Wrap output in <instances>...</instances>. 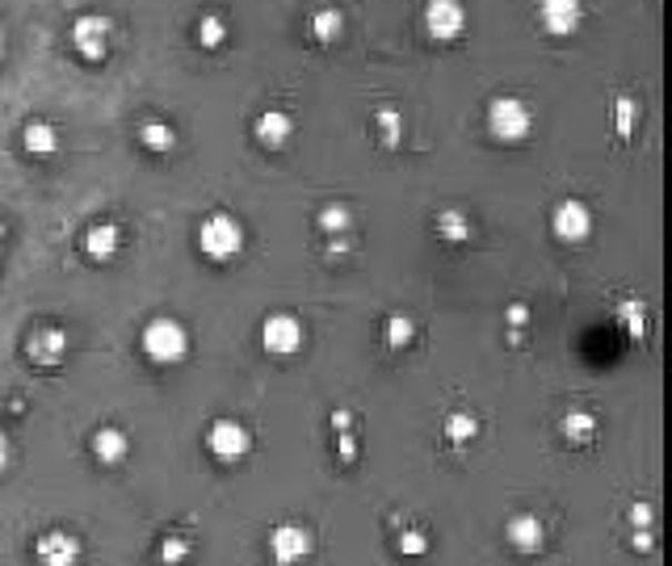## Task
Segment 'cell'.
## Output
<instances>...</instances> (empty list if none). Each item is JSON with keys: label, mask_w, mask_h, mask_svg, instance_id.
Segmentation results:
<instances>
[{"label": "cell", "mask_w": 672, "mask_h": 566, "mask_svg": "<svg viewBox=\"0 0 672 566\" xmlns=\"http://www.w3.org/2000/svg\"><path fill=\"white\" fill-rule=\"evenodd\" d=\"M269 554H273V563H299V558H308L311 554V533L299 525H278L269 533Z\"/></svg>", "instance_id": "obj_10"}, {"label": "cell", "mask_w": 672, "mask_h": 566, "mask_svg": "<svg viewBox=\"0 0 672 566\" xmlns=\"http://www.w3.org/2000/svg\"><path fill=\"white\" fill-rule=\"evenodd\" d=\"M433 226H438V235H442V240H450V244L471 240V219H467V214H459V210H442Z\"/></svg>", "instance_id": "obj_21"}, {"label": "cell", "mask_w": 672, "mask_h": 566, "mask_svg": "<svg viewBox=\"0 0 672 566\" xmlns=\"http://www.w3.org/2000/svg\"><path fill=\"white\" fill-rule=\"evenodd\" d=\"M634 122H639V101H631V97H618V134H622V139H631Z\"/></svg>", "instance_id": "obj_27"}, {"label": "cell", "mask_w": 672, "mask_h": 566, "mask_svg": "<svg viewBox=\"0 0 672 566\" xmlns=\"http://www.w3.org/2000/svg\"><path fill=\"white\" fill-rule=\"evenodd\" d=\"M442 433L450 445H471L475 441V433H480V420L471 412H450L445 415V424H442Z\"/></svg>", "instance_id": "obj_18"}, {"label": "cell", "mask_w": 672, "mask_h": 566, "mask_svg": "<svg viewBox=\"0 0 672 566\" xmlns=\"http://www.w3.org/2000/svg\"><path fill=\"white\" fill-rule=\"evenodd\" d=\"M294 134V118L287 110H265L257 118V139L265 148H287V139Z\"/></svg>", "instance_id": "obj_13"}, {"label": "cell", "mask_w": 672, "mask_h": 566, "mask_svg": "<svg viewBox=\"0 0 672 566\" xmlns=\"http://www.w3.org/2000/svg\"><path fill=\"white\" fill-rule=\"evenodd\" d=\"M127 449H131V441L122 428H97L93 433V457L101 466H118L127 457Z\"/></svg>", "instance_id": "obj_14"}, {"label": "cell", "mask_w": 672, "mask_h": 566, "mask_svg": "<svg viewBox=\"0 0 672 566\" xmlns=\"http://www.w3.org/2000/svg\"><path fill=\"white\" fill-rule=\"evenodd\" d=\"M509 542L521 549V554H534L542 546V520L538 516H513L509 520Z\"/></svg>", "instance_id": "obj_17"}, {"label": "cell", "mask_w": 672, "mask_h": 566, "mask_svg": "<svg viewBox=\"0 0 672 566\" xmlns=\"http://www.w3.org/2000/svg\"><path fill=\"white\" fill-rule=\"evenodd\" d=\"M349 223H353V219H349V210H345V206H328V210H320V231H324V235H345Z\"/></svg>", "instance_id": "obj_25"}, {"label": "cell", "mask_w": 672, "mask_h": 566, "mask_svg": "<svg viewBox=\"0 0 672 566\" xmlns=\"http://www.w3.org/2000/svg\"><path fill=\"white\" fill-rule=\"evenodd\" d=\"M0 55H4V30H0Z\"/></svg>", "instance_id": "obj_36"}, {"label": "cell", "mask_w": 672, "mask_h": 566, "mask_svg": "<svg viewBox=\"0 0 672 566\" xmlns=\"http://www.w3.org/2000/svg\"><path fill=\"white\" fill-rule=\"evenodd\" d=\"M618 320L626 323V332H631V336H643V311H639V302L618 306Z\"/></svg>", "instance_id": "obj_28"}, {"label": "cell", "mask_w": 672, "mask_h": 566, "mask_svg": "<svg viewBox=\"0 0 672 566\" xmlns=\"http://www.w3.org/2000/svg\"><path fill=\"white\" fill-rule=\"evenodd\" d=\"M341 30H345L341 9H315V13H311V34H315V42H337Z\"/></svg>", "instance_id": "obj_20"}, {"label": "cell", "mask_w": 672, "mask_h": 566, "mask_svg": "<svg viewBox=\"0 0 672 566\" xmlns=\"http://www.w3.org/2000/svg\"><path fill=\"white\" fill-rule=\"evenodd\" d=\"M631 520H634V525H648V520H652V512H648V508H634V512H631Z\"/></svg>", "instance_id": "obj_35"}, {"label": "cell", "mask_w": 672, "mask_h": 566, "mask_svg": "<svg viewBox=\"0 0 672 566\" xmlns=\"http://www.w3.org/2000/svg\"><path fill=\"white\" fill-rule=\"evenodd\" d=\"M374 131H379V143H383V148H395V143H400V134H403L400 110H379V113H374Z\"/></svg>", "instance_id": "obj_24"}, {"label": "cell", "mask_w": 672, "mask_h": 566, "mask_svg": "<svg viewBox=\"0 0 672 566\" xmlns=\"http://www.w3.org/2000/svg\"><path fill=\"white\" fill-rule=\"evenodd\" d=\"M185 554H190L185 542H164V549H160V558H164V563H181Z\"/></svg>", "instance_id": "obj_30"}, {"label": "cell", "mask_w": 672, "mask_h": 566, "mask_svg": "<svg viewBox=\"0 0 672 566\" xmlns=\"http://www.w3.org/2000/svg\"><path fill=\"white\" fill-rule=\"evenodd\" d=\"M424 30L433 38H442V42H454L467 30V9L459 0H429L424 4Z\"/></svg>", "instance_id": "obj_7"}, {"label": "cell", "mask_w": 672, "mask_h": 566, "mask_svg": "<svg viewBox=\"0 0 672 566\" xmlns=\"http://www.w3.org/2000/svg\"><path fill=\"white\" fill-rule=\"evenodd\" d=\"M551 226H555V235L563 244H580V240H589V231H593V210L584 206V202H576V198H568V202L555 206Z\"/></svg>", "instance_id": "obj_8"}, {"label": "cell", "mask_w": 672, "mask_h": 566, "mask_svg": "<svg viewBox=\"0 0 672 566\" xmlns=\"http://www.w3.org/2000/svg\"><path fill=\"white\" fill-rule=\"evenodd\" d=\"M563 433H568L572 445H589L596 436V420L589 412H568L563 415Z\"/></svg>", "instance_id": "obj_22"}, {"label": "cell", "mask_w": 672, "mask_h": 566, "mask_svg": "<svg viewBox=\"0 0 672 566\" xmlns=\"http://www.w3.org/2000/svg\"><path fill=\"white\" fill-rule=\"evenodd\" d=\"M349 424H353V415H349V412H337V415H332V428H341V433H345Z\"/></svg>", "instance_id": "obj_34"}, {"label": "cell", "mask_w": 672, "mask_h": 566, "mask_svg": "<svg viewBox=\"0 0 672 566\" xmlns=\"http://www.w3.org/2000/svg\"><path fill=\"white\" fill-rule=\"evenodd\" d=\"M0 235H4V226H0Z\"/></svg>", "instance_id": "obj_37"}, {"label": "cell", "mask_w": 672, "mask_h": 566, "mask_svg": "<svg viewBox=\"0 0 672 566\" xmlns=\"http://www.w3.org/2000/svg\"><path fill=\"white\" fill-rule=\"evenodd\" d=\"M337 441H341V462H353V457H358V441H353V433H341Z\"/></svg>", "instance_id": "obj_31"}, {"label": "cell", "mask_w": 672, "mask_h": 566, "mask_svg": "<svg viewBox=\"0 0 672 566\" xmlns=\"http://www.w3.org/2000/svg\"><path fill=\"white\" fill-rule=\"evenodd\" d=\"M9 457H13V449H9V436L0 433V471H4V466H9Z\"/></svg>", "instance_id": "obj_33"}, {"label": "cell", "mask_w": 672, "mask_h": 566, "mask_svg": "<svg viewBox=\"0 0 672 566\" xmlns=\"http://www.w3.org/2000/svg\"><path fill=\"white\" fill-rule=\"evenodd\" d=\"M139 143H143L148 151H173L177 131L169 127V122L152 118V122H143V127H139Z\"/></svg>", "instance_id": "obj_19"}, {"label": "cell", "mask_w": 672, "mask_h": 566, "mask_svg": "<svg viewBox=\"0 0 672 566\" xmlns=\"http://www.w3.org/2000/svg\"><path fill=\"white\" fill-rule=\"evenodd\" d=\"M383 332L391 348H403V344H412V332H417V327H412V320H403V315H391Z\"/></svg>", "instance_id": "obj_26"}, {"label": "cell", "mask_w": 672, "mask_h": 566, "mask_svg": "<svg viewBox=\"0 0 672 566\" xmlns=\"http://www.w3.org/2000/svg\"><path fill=\"white\" fill-rule=\"evenodd\" d=\"M26 353H30L34 365H59L63 353H68V336H63L59 327H39V332L30 336V344H26Z\"/></svg>", "instance_id": "obj_11"}, {"label": "cell", "mask_w": 672, "mask_h": 566, "mask_svg": "<svg viewBox=\"0 0 672 566\" xmlns=\"http://www.w3.org/2000/svg\"><path fill=\"white\" fill-rule=\"evenodd\" d=\"M525 320H530V306H521V302L518 306H509V323H513V327H521Z\"/></svg>", "instance_id": "obj_32"}, {"label": "cell", "mask_w": 672, "mask_h": 566, "mask_svg": "<svg viewBox=\"0 0 672 566\" xmlns=\"http://www.w3.org/2000/svg\"><path fill=\"white\" fill-rule=\"evenodd\" d=\"M139 344H143L148 361H156V365H177V361H185V353H190V332H185V323H177L173 315H156V320L143 327Z\"/></svg>", "instance_id": "obj_1"}, {"label": "cell", "mask_w": 672, "mask_h": 566, "mask_svg": "<svg viewBox=\"0 0 672 566\" xmlns=\"http://www.w3.org/2000/svg\"><path fill=\"white\" fill-rule=\"evenodd\" d=\"M34 554H39V563H51V566H68L80 558V546L72 533H42L39 546H34Z\"/></svg>", "instance_id": "obj_12"}, {"label": "cell", "mask_w": 672, "mask_h": 566, "mask_svg": "<svg viewBox=\"0 0 672 566\" xmlns=\"http://www.w3.org/2000/svg\"><path fill=\"white\" fill-rule=\"evenodd\" d=\"M207 449H211L219 462H240V457L252 449V436L240 420H214L211 428H207Z\"/></svg>", "instance_id": "obj_6"}, {"label": "cell", "mask_w": 672, "mask_h": 566, "mask_svg": "<svg viewBox=\"0 0 672 566\" xmlns=\"http://www.w3.org/2000/svg\"><path fill=\"white\" fill-rule=\"evenodd\" d=\"M261 344H265V353H273V357L299 353V348H303V323H299V315H290V311L265 315V323H261Z\"/></svg>", "instance_id": "obj_4"}, {"label": "cell", "mask_w": 672, "mask_h": 566, "mask_svg": "<svg viewBox=\"0 0 672 566\" xmlns=\"http://www.w3.org/2000/svg\"><path fill=\"white\" fill-rule=\"evenodd\" d=\"M580 18H584L580 0H542V4H538V21H542V30H546V34H555V38L576 34Z\"/></svg>", "instance_id": "obj_9"}, {"label": "cell", "mask_w": 672, "mask_h": 566, "mask_svg": "<svg viewBox=\"0 0 672 566\" xmlns=\"http://www.w3.org/2000/svg\"><path fill=\"white\" fill-rule=\"evenodd\" d=\"M534 127V113L521 97H497L488 105V131L497 134L500 143H521Z\"/></svg>", "instance_id": "obj_3"}, {"label": "cell", "mask_w": 672, "mask_h": 566, "mask_svg": "<svg viewBox=\"0 0 672 566\" xmlns=\"http://www.w3.org/2000/svg\"><path fill=\"white\" fill-rule=\"evenodd\" d=\"M198 247H202V256H211V261H231V256L244 252V226H240V219L214 210V214H207L202 226H198Z\"/></svg>", "instance_id": "obj_2"}, {"label": "cell", "mask_w": 672, "mask_h": 566, "mask_svg": "<svg viewBox=\"0 0 672 566\" xmlns=\"http://www.w3.org/2000/svg\"><path fill=\"white\" fill-rule=\"evenodd\" d=\"M198 42H202L207 51H219V47L228 42V21L219 18V13H207V18L198 21Z\"/></svg>", "instance_id": "obj_23"}, {"label": "cell", "mask_w": 672, "mask_h": 566, "mask_svg": "<svg viewBox=\"0 0 672 566\" xmlns=\"http://www.w3.org/2000/svg\"><path fill=\"white\" fill-rule=\"evenodd\" d=\"M400 549H403V554H424V549H429V542H424L421 528H403V533H400Z\"/></svg>", "instance_id": "obj_29"}, {"label": "cell", "mask_w": 672, "mask_h": 566, "mask_svg": "<svg viewBox=\"0 0 672 566\" xmlns=\"http://www.w3.org/2000/svg\"><path fill=\"white\" fill-rule=\"evenodd\" d=\"M21 143H26L30 155H56L59 134H56L51 122H26V127H21Z\"/></svg>", "instance_id": "obj_16"}, {"label": "cell", "mask_w": 672, "mask_h": 566, "mask_svg": "<svg viewBox=\"0 0 672 566\" xmlns=\"http://www.w3.org/2000/svg\"><path fill=\"white\" fill-rule=\"evenodd\" d=\"M118 244H122V231H118L114 223H93L84 231V252H89L93 261H110L118 252Z\"/></svg>", "instance_id": "obj_15"}, {"label": "cell", "mask_w": 672, "mask_h": 566, "mask_svg": "<svg viewBox=\"0 0 672 566\" xmlns=\"http://www.w3.org/2000/svg\"><path fill=\"white\" fill-rule=\"evenodd\" d=\"M110 34H114V21L101 18V13H80V18L72 21V47H77L84 59H106Z\"/></svg>", "instance_id": "obj_5"}]
</instances>
